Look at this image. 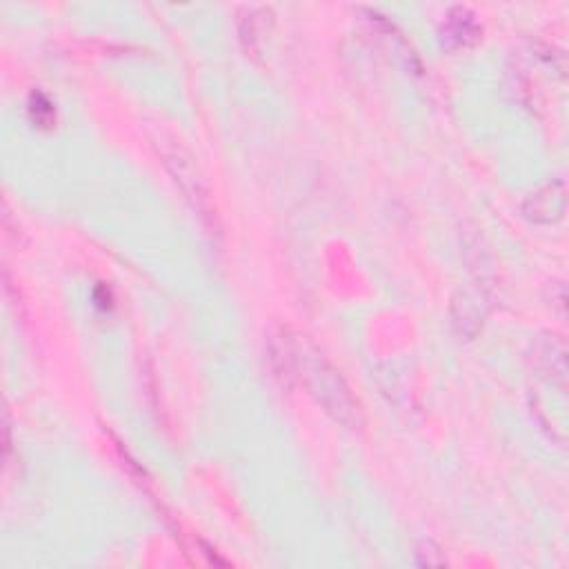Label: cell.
I'll list each match as a JSON object with an SVG mask.
<instances>
[{
    "label": "cell",
    "mask_w": 569,
    "mask_h": 569,
    "mask_svg": "<svg viewBox=\"0 0 569 569\" xmlns=\"http://www.w3.org/2000/svg\"><path fill=\"white\" fill-rule=\"evenodd\" d=\"M525 212L536 223H554L565 212V187L561 181L549 183L527 198Z\"/></svg>",
    "instance_id": "cell-1"
}]
</instances>
